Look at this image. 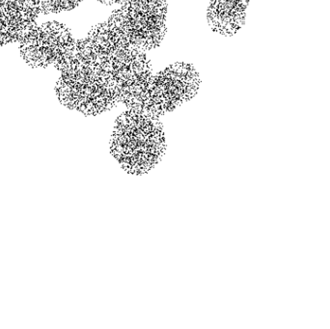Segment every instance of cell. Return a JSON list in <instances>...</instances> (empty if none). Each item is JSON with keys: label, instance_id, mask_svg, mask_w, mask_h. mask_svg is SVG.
I'll use <instances>...</instances> for the list:
<instances>
[{"label": "cell", "instance_id": "1", "mask_svg": "<svg viewBox=\"0 0 330 329\" xmlns=\"http://www.w3.org/2000/svg\"><path fill=\"white\" fill-rule=\"evenodd\" d=\"M110 150L127 172L147 173L159 164L165 152L161 122L127 110L116 121Z\"/></svg>", "mask_w": 330, "mask_h": 329}, {"label": "cell", "instance_id": "2", "mask_svg": "<svg viewBox=\"0 0 330 329\" xmlns=\"http://www.w3.org/2000/svg\"><path fill=\"white\" fill-rule=\"evenodd\" d=\"M88 37L92 40L94 45L98 48L112 50L115 46L112 41V34L108 21L96 26L89 33Z\"/></svg>", "mask_w": 330, "mask_h": 329}, {"label": "cell", "instance_id": "3", "mask_svg": "<svg viewBox=\"0 0 330 329\" xmlns=\"http://www.w3.org/2000/svg\"><path fill=\"white\" fill-rule=\"evenodd\" d=\"M76 48H77L76 61L78 64L95 63L97 51L94 42L89 37H87L86 39H82L80 41H76Z\"/></svg>", "mask_w": 330, "mask_h": 329}, {"label": "cell", "instance_id": "4", "mask_svg": "<svg viewBox=\"0 0 330 329\" xmlns=\"http://www.w3.org/2000/svg\"><path fill=\"white\" fill-rule=\"evenodd\" d=\"M108 24L112 28H117L125 31H129L130 17H129V4L115 11L110 17Z\"/></svg>", "mask_w": 330, "mask_h": 329}, {"label": "cell", "instance_id": "5", "mask_svg": "<svg viewBox=\"0 0 330 329\" xmlns=\"http://www.w3.org/2000/svg\"><path fill=\"white\" fill-rule=\"evenodd\" d=\"M21 57L31 67L42 66V47L20 43Z\"/></svg>", "mask_w": 330, "mask_h": 329}, {"label": "cell", "instance_id": "6", "mask_svg": "<svg viewBox=\"0 0 330 329\" xmlns=\"http://www.w3.org/2000/svg\"><path fill=\"white\" fill-rule=\"evenodd\" d=\"M165 85V100H175L182 103L185 99V83L183 81H175L164 76Z\"/></svg>", "mask_w": 330, "mask_h": 329}, {"label": "cell", "instance_id": "7", "mask_svg": "<svg viewBox=\"0 0 330 329\" xmlns=\"http://www.w3.org/2000/svg\"><path fill=\"white\" fill-rule=\"evenodd\" d=\"M55 90L61 102L69 101V100H76L77 101V98H78L77 82H65L59 79L55 87Z\"/></svg>", "mask_w": 330, "mask_h": 329}, {"label": "cell", "instance_id": "8", "mask_svg": "<svg viewBox=\"0 0 330 329\" xmlns=\"http://www.w3.org/2000/svg\"><path fill=\"white\" fill-rule=\"evenodd\" d=\"M112 56V64L114 66L127 65L129 66L131 63V54L130 50L122 48V47H114L111 51Z\"/></svg>", "mask_w": 330, "mask_h": 329}, {"label": "cell", "instance_id": "9", "mask_svg": "<svg viewBox=\"0 0 330 329\" xmlns=\"http://www.w3.org/2000/svg\"><path fill=\"white\" fill-rule=\"evenodd\" d=\"M94 69L95 64H77L76 66V82L89 83L94 82Z\"/></svg>", "mask_w": 330, "mask_h": 329}, {"label": "cell", "instance_id": "10", "mask_svg": "<svg viewBox=\"0 0 330 329\" xmlns=\"http://www.w3.org/2000/svg\"><path fill=\"white\" fill-rule=\"evenodd\" d=\"M60 51L57 46H42V67L56 65L59 59Z\"/></svg>", "mask_w": 330, "mask_h": 329}, {"label": "cell", "instance_id": "11", "mask_svg": "<svg viewBox=\"0 0 330 329\" xmlns=\"http://www.w3.org/2000/svg\"><path fill=\"white\" fill-rule=\"evenodd\" d=\"M165 34V26L148 28L147 29V50L158 48L163 40Z\"/></svg>", "mask_w": 330, "mask_h": 329}, {"label": "cell", "instance_id": "12", "mask_svg": "<svg viewBox=\"0 0 330 329\" xmlns=\"http://www.w3.org/2000/svg\"><path fill=\"white\" fill-rule=\"evenodd\" d=\"M5 18H6V26L8 29H25V11H17V12H6Z\"/></svg>", "mask_w": 330, "mask_h": 329}, {"label": "cell", "instance_id": "13", "mask_svg": "<svg viewBox=\"0 0 330 329\" xmlns=\"http://www.w3.org/2000/svg\"><path fill=\"white\" fill-rule=\"evenodd\" d=\"M59 59H58L57 64L55 65V68L59 69L60 67H62L64 65H67V64L77 63V61H76V52H77L76 42L73 46L59 49Z\"/></svg>", "mask_w": 330, "mask_h": 329}, {"label": "cell", "instance_id": "14", "mask_svg": "<svg viewBox=\"0 0 330 329\" xmlns=\"http://www.w3.org/2000/svg\"><path fill=\"white\" fill-rule=\"evenodd\" d=\"M128 37H129V42L130 48H137V49H143L147 50V29H130L127 31Z\"/></svg>", "mask_w": 330, "mask_h": 329}, {"label": "cell", "instance_id": "15", "mask_svg": "<svg viewBox=\"0 0 330 329\" xmlns=\"http://www.w3.org/2000/svg\"><path fill=\"white\" fill-rule=\"evenodd\" d=\"M20 43L28 45V46H39L42 47L41 42V28L40 26H35L32 28H25L24 29V37L23 42Z\"/></svg>", "mask_w": 330, "mask_h": 329}, {"label": "cell", "instance_id": "16", "mask_svg": "<svg viewBox=\"0 0 330 329\" xmlns=\"http://www.w3.org/2000/svg\"><path fill=\"white\" fill-rule=\"evenodd\" d=\"M130 17V28L141 30L148 28V14L147 13H138L129 10Z\"/></svg>", "mask_w": 330, "mask_h": 329}, {"label": "cell", "instance_id": "17", "mask_svg": "<svg viewBox=\"0 0 330 329\" xmlns=\"http://www.w3.org/2000/svg\"><path fill=\"white\" fill-rule=\"evenodd\" d=\"M113 64L109 65H95L94 69V80L95 81H111Z\"/></svg>", "mask_w": 330, "mask_h": 329}, {"label": "cell", "instance_id": "18", "mask_svg": "<svg viewBox=\"0 0 330 329\" xmlns=\"http://www.w3.org/2000/svg\"><path fill=\"white\" fill-rule=\"evenodd\" d=\"M111 28V34H112V41L115 47H122L130 50V42H129V37L127 31L121 30L117 28Z\"/></svg>", "mask_w": 330, "mask_h": 329}, {"label": "cell", "instance_id": "19", "mask_svg": "<svg viewBox=\"0 0 330 329\" xmlns=\"http://www.w3.org/2000/svg\"><path fill=\"white\" fill-rule=\"evenodd\" d=\"M76 41L74 40L72 33L70 31V29L67 28L65 26H62V27L59 29L58 32V36H57V42L56 46L62 49V48H66V47H70L76 43Z\"/></svg>", "mask_w": 330, "mask_h": 329}, {"label": "cell", "instance_id": "20", "mask_svg": "<svg viewBox=\"0 0 330 329\" xmlns=\"http://www.w3.org/2000/svg\"><path fill=\"white\" fill-rule=\"evenodd\" d=\"M78 63H72L67 64L58 70L61 71V77L60 79L65 82H76V66Z\"/></svg>", "mask_w": 330, "mask_h": 329}, {"label": "cell", "instance_id": "21", "mask_svg": "<svg viewBox=\"0 0 330 329\" xmlns=\"http://www.w3.org/2000/svg\"><path fill=\"white\" fill-rule=\"evenodd\" d=\"M112 76H113V79H116V80H124L127 82H131V72H130V68L127 65H121V66L113 65Z\"/></svg>", "mask_w": 330, "mask_h": 329}, {"label": "cell", "instance_id": "22", "mask_svg": "<svg viewBox=\"0 0 330 329\" xmlns=\"http://www.w3.org/2000/svg\"><path fill=\"white\" fill-rule=\"evenodd\" d=\"M96 60L95 65H109L112 64V56H111V51L110 49H104V48H98L96 47Z\"/></svg>", "mask_w": 330, "mask_h": 329}, {"label": "cell", "instance_id": "23", "mask_svg": "<svg viewBox=\"0 0 330 329\" xmlns=\"http://www.w3.org/2000/svg\"><path fill=\"white\" fill-rule=\"evenodd\" d=\"M40 28H41L42 46H56L59 29L58 30H51V29H45L41 26H40Z\"/></svg>", "mask_w": 330, "mask_h": 329}, {"label": "cell", "instance_id": "24", "mask_svg": "<svg viewBox=\"0 0 330 329\" xmlns=\"http://www.w3.org/2000/svg\"><path fill=\"white\" fill-rule=\"evenodd\" d=\"M182 81L183 82H196L200 81L199 74L195 68L188 64H183L182 68Z\"/></svg>", "mask_w": 330, "mask_h": 329}, {"label": "cell", "instance_id": "25", "mask_svg": "<svg viewBox=\"0 0 330 329\" xmlns=\"http://www.w3.org/2000/svg\"><path fill=\"white\" fill-rule=\"evenodd\" d=\"M148 12L147 14L166 13L167 0H147Z\"/></svg>", "mask_w": 330, "mask_h": 329}, {"label": "cell", "instance_id": "26", "mask_svg": "<svg viewBox=\"0 0 330 329\" xmlns=\"http://www.w3.org/2000/svg\"><path fill=\"white\" fill-rule=\"evenodd\" d=\"M182 68H183V64L178 63L175 65H171L167 69H165L162 73L166 78H169L175 81H182Z\"/></svg>", "mask_w": 330, "mask_h": 329}, {"label": "cell", "instance_id": "27", "mask_svg": "<svg viewBox=\"0 0 330 329\" xmlns=\"http://www.w3.org/2000/svg\"><path fill=\"white\" fill-rule=\"evenodd\" d=\"M40 9L42 14L58 13L61 11L59 0H41Z\"/></svg>", "mask_w": 330, "mask_h": 329}, {"label": "cell", "instance_id": "28", "mask_svg": "<svg viewBox=\"0 0 330 329\" xmlns=\"http://www.w3.org/2000/svg\"><path fill=\"white\" fill-rule=\"evenodd\" d=\"M165 15H166V13L148 14V17H149L148 28H156V27L165 26Z\"/></svg>", "mask_w": 330, "mask_h": 329}, {"label": "cell", "instance_id": "29", "mask_svg": "<svg viewBox=\"0 0 330 329\" xmlns=\"http://www.w3.org/2000/svg\"><path fill=\"white\" fill-rule=\"evenodd\" d=\"M185 83V99L186 101L193 98L199 90L200 81L196 82H184Z\"/></svg>", "mask_w": 330, "mask_h": 329}, {"label": "cell", "instance_id": "30", "mask_svg": "<svg viewBox=\"0 0 330 329\" xmlns=\"http://www.w3.org/2000/svg\"><path fill=\"white\" fill-rule=\"evenodd\" d=\"M129 10L138 13H147V0H129Z\"/></svg>", "mask_w": 330, "mask_h": 329}, {"label": "cell", "instance_id": "31", "mask_svg": "<svg viewBox=\"0 0 330 329\" xmlns=\"http://www.w3.org/2000/svg\"><path fill=\"white\" fill-rule=\"evenodd\" d=\"M24 37V29H8L7 30V43L8 42H23Z\"/></svg>", "mask_w": 330, "mask_h": 329}, {"label": "cell", "instance_id": "32", "mask_svg": "<svg viewBox=\"0 0 330 329\" xmlns=\"http://www.w3.org/2000/svg\"><path fill=\"white\" fill-rule=\"evenodd\" d=\"M6 12H17L24 11V0H7Z\"/></svg>", "mask_w": 330, "mask_h": 329}, {"label": "cell", "instance_id": "33", "mask_svg": "<svg viewBox=\"0 0 330 329\" xmlns=\"http://www.w3.org/2000/svg\"><path fill=\"white\" fill-rule=\"evenodd\" d=\"M82 0H59L61 11H70L76 8Z\"/></svg>", "mask_w": 330, "mask_h": 329}, {"label": "cell", "instance_id": "34", "mask_svg": "<svg viewBox=\"0 0 330 329\" xmlns=\"http://www.w3.org/2000/svg\"><path fill=\"white\" fill-rule=\"evenodd\" d=\"M246 21V12H238L235 17V25L239 29L245 25Z\"/></svg>", "mask_w": 330, "mask_h": 329}, {"label": "cell", "instance_id": "35", "mask_svg": "<svg viewBox=\"0 0 330 329\" xmlns=\"http://www.w3.org/2000/svg\"><path fill=\"white\" fill-rule=\"evenodd\" d=\"M41 0H24V10L31 7H40Z\"/></svg>", "mask_w": 330, "mask_h": 329}, {"label": "cell", "instance_id": "36", "mask_svg": "<svg viewBox=\"0 0 330 329\" xmlns=\"http://www.w3.org/2000/svg\"><path fill=\"white\" fill-rule=\"evenodd\" d=\"M7 30H1L0 31V47H2L5 43H7Z\"/></svg>", "mask_w": 330, "mask_h": 329}, {"label": "cell", "instance_id": "37", "mask_svg": "<svg viewBox=\"0 0 330 329\" xmlns=\"http://www.w3.org/2000/svg\"><path fill=\"white\" fill-rule=\"evenodd\" d=\"M7 0H0V12H4L6 9Z\"/></svg>", "mask_w": 330, "mask_h": 329}]
</instances>
